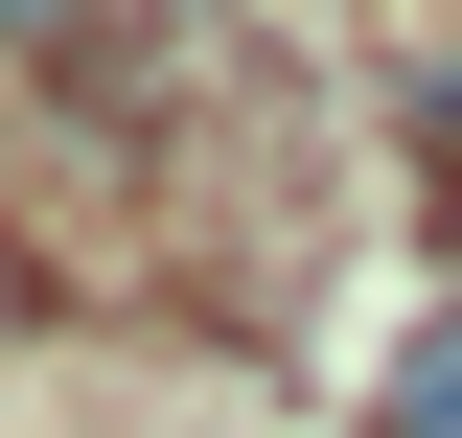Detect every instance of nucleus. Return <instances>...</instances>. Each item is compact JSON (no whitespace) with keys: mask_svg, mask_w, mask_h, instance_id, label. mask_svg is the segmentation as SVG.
<instances>
[{"mask_svg":"<svg viewBox=\"0 0 462 438\" xmlns=\"http://www.w3.org/2000/svg\"><path fill=\"white\" fill-rule=\"evenodd\" d=\"M393 438H462V300L416 324V370H393Z\"/></svg>","mask_w":462,"mask_h":438,"instance_id":"f257e3e1","label":"nucleus"},{"mask_svg":"<svg viewBox=\"0 0 462 438\" xmlns=\"http://www.w3.org/2000/svg\"><path fill=\"white\" fill-rule=\"evenodd\" d=\"M0 23H69V0H0Z\"/></svg>","mask_w":462,"mask_h":438,"instance_id":"f03ea898","label":"nucleus"}]
</instances>
